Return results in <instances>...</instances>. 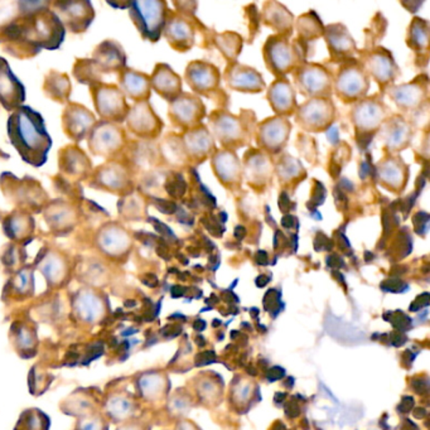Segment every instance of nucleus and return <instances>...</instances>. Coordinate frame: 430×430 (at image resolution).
<instances>
[{
    "label": "nucleus",
    "instance_id": "1",
    "mask_svg": "<svg viewBox=\"0 0 430 430\" xmlns=\"http://www.w3.org/2000/svg\"><path fill=\"white\" fill-rule=\"evenodd\" d=\"M11 144L29 166H43L52 148V138L44 125L43 116L29 106H21L8 117Z\"/></svg>",
    "mask_w": 430,
    "mask_h": 430
},
{
    "label": "nucleus",
    "instance_id": "2",
    "mask_svg": "<svg viewBox=\"0 0 430 430\" xmlns=\"http://www.w3.org/2000/svg\"><path fill=\"white\" fill-rule=\"evenodd\" d=\"M255 127L256 122L251 111L243 110L236 115L227 110H215L209 116V130L221 150L236 152L250 145Z\"/></svg>",
    "mask_w": 430,
    "mask_h": 430
},
{
    "label": "nucleus",
    "instance_id": "3",
    "mask_svg": "<svg viewBox=\"0 0 430 430\" xmlns=\"http://www.w3.org/2000/svg\"><path fill=\"white\" fill-rule=\"evenodd\" d=\"M265 66L276 78H287L289 73L305 61L304 52L299 42L290 37L273 34L268 37L263 47Z\"/></svg>",
    "mask_w": 430,
    "mask_h": 430
},
{
    "label": "nucleus",
    "instance_id": "4",
    "mask_svg": "<svg viewBox=\"0 0 430 430\" xmlns=\"http://www.w3.org/2000/svg\"><path fill=\"white\" fill-rule=\"evenodd\" d=\"M293 88L307 100L332 99L335 73L315 62L304 61L292 73Z\"/></svg>",
    "mask_w": 430,
    "mask_h": 430
},
{
    "label": "nucleus",
    "instance_id": "5",
    "mask_svg": "<svg viewBox=\"0 0 430 430\" xmlns=\"http://www.w3.org/2000/svg\"><path fill=\"white\" fill-rule=\"evenodd\" d=\"M371 80L359 60L351 58L340 63L333 78V94L343 104H356L369 94Z\"/></svg>",
    "mask_w": 430,
    "mask_h": 430
},
{
    "label": "nucleus",
    "instance_id": "6",
    "mask_svg": "<svg viewBox=\"0 0 430 430\" xmlns=\"http://www.w3.org/2000/svg\"><path fill=\"white\" fill-rule=\"evenodd\" d=\"M392 115L385 101L379 95L366 96L353 104L350 111V120L357 138H371L379 132L382 124Z\"/></svg>",
    "mask_w": 430,
    "mask_h": 430
},
{
    "label": "nucleus",
    "instance_id": "7",
    "mask_svg": "<svg viewBox=\"0 0 430 430\" xmlns=\"http://www.w3.org/2000/svg\"><path fill=\"white\" fill-rule=\"evenodd\" d=\"M129 14L134 26L142 37L150 42H157L162 36L168 16L166 1L160 0H138L130 1Z\"/></svg>",
    "mask_w": 430,
    "mask_h": 430
},
{
    "label": "nucleus",
    "instance_id": "8",
    "mask_svg": "<svg viewBox=\"0 0 430 430\" xmlns=\"http://www.w3.org/2000/svg\"><path fill=\"white\" fill-rule=\"evenodd\" d=\"M292 127L289 119L276 115L256 124L254 137L260 152L271 158L280 155L288 145Z\"/></svg>",
    "mask_w": 430,
    "mask_h": 430
},
{
    "label": "nucleus",
    "instance_id": "9",
    "mask_svg": "<svg viewBox=\"0 0 430 430\" xmlns=\"http://www.w3.org/2000/svg\"><path fill=\"white\" fill-rule=\"evenodd\" d=\"M337 109L332 99L307 100L298 106L294 120L303 132H325L336 120Z\"/></svg>",
    "mask_w": 430,
    "mask_h": 430
},
{
    "label": "nucleus",
    "instance_id": "10",
    "mask_svg": "<svg viewBox=\"0 0 430 430\" xmlns=\"http://www.w3.org/2000/svg\"><path fill=\"white\" fill-rule=\"evenodd\" d=\"M91 96L94 99L95 109L103 122L120 124L125 122L130 108L122 90L111 83H98L91 86Z\"/></svg>",
    "mask_w": 430,
    "mask_h": 430
},
{
    "label": "nucleus",
    "instance_id": "11",
    "mask_svg": "<svg viewBox=\"0 0 430 430\" xmlns=\"http://www.w3.org/2000/svg\"><path fill=\"white\" fill-rule=\"evenodd\" d=\"M360 63L365 71L379 85L384 93L389 86L397 83L400 76V68L397 66L392 52L384 47H376L374 50L365 51L360 57Z\"/></svg>",
    "mask_w": 430,
    "mask_h": 430
},
{
    "label": "nucleus",
    "instance_id": "12",
    "mask_svg": "<svg viewBox=\"0 0 430 430\" xmlns=\"http://www.w3.org/2000/svg\"><path fill=\"white\" fill-rule=\"evenodd\" d=\"M384 93H387L389 99L403 114H414L429 104V80L421 75L410 83H394Z\"/></svg>",
    "mask_w": 430,
    "mask_h": 430
},
{
    "label": "nucleus",
    "instance_id": "13",
    "mask_svg": "<svg viewBox=\"0 0 430 430\" xmlns=\"http://www.w3.org/2000/svg\"><path fill=\"white\" fill-rule=\"evenodd\" d=\"M168 117L174 127L183 132L192 130L204 124L207 115L202 99L192 93H182L178 98L168 103Z\"/></svg>",
    "mask_w": 430,
    "mask_h": 430
},
{
    "label": "nucleus",
    "instance_id": "14",
    "mask_svg": "<svg viewBox=\"0 0 430 430\" xmlns=\"http://www.w3.org/2000/svg\"><path fill=\"white\" fill-rule=\"evenodd\" d=\"M221 75L219 67L204 60H194L188 63L184 80L192 94L204 98H214L221 91Z\"/></svg>",
    "mask_w": 430,
    "mask_h": 430
},
{
    "label": "nucleus",
    "instance_id": "15",
    "mask_svg": "<svg viewBox=\"0 0 430 430\" xmlns=\"http://www.w3.org/2000/svg\"><path fill=\"white\" fill-rule=\"evenodd\" d=\"M127 137L124 129L117 127V124L112 122H96L93 130L88 134V148L93 154L111 158L120 154V152L125 148Z\"/></svg>",
    "mask_w": 430,
    "mask_h": 430
},
{
    "label": "nucleus",
    "instance_id": "16",
    "mask_svg": "<svg viewBox=\"0 0 430 430\" xmlns=\"http://www.w3.org/2000/svg\"><path fill=\"white\" fill-rule=\"evenodd\" d=\"M211 159V168L221 186L230 192H237L243 186V162L236 152L217 150Z\"/></svg>",
    "mask_w": 430,
    "mask_h": 430
},
{
    "label": "nucleus",
    "instance_id": "17",
    "mask_svg": "<svg viewBox=\"0 0 430 430\" xmlns=\"http://www.w3.org/2000/svg\"><path fill=\"white\" fill-rule=\"evenodd\" d=\"M127 127L130 132L144 140H153L162 134L164 124L159 116L155 114L150 101L135 103L129 110L127 119Z\"/></svg>",
    "mask_w": 430,
    "mask_h": 430
},
{
    "label": "nucleus",
    "instance_id": "18",
    "mask_svg": "<svg viewBox=\"0 0 430 430\" xmlns=\"http://www.w3.org/2000/svg\"><path fill=\"white\" fill-rule=\"evenodd\" d=\"M381 142L387 154H399L410 147L414 127L408 119L400 114H392L379 130Z\"/></svg>",
    "mask_w": 430,
    "mask_h": 430
},
{
    "label": "nucleus",
    "instance_id": "19",
    "mask_svg": "<svg viewBox=\"0 0 430 430\" xmlns=\"http://www.w3.org/2000/svg\"><path fill=\"white\" fill-rule=\"evenodd\" d=\"M51 9L72 33H83L94 22V6L90 1H56L51 3Z\"/></svg>",
    "mask_w": 430,
    "mask_h": 430
},
{
    "label": "nucleus",
    "instance_id": "20",
    "mask_svg": "<svg viewBox=\"0 0 430 430\" xmlns=\"http://www.w3.org/2000/svg\"><path fill=\"white\" fill-rule=\"evenodd\" d=\"M222 78L227 88L241 94H260L266 90V83L258 70L237 61L227 65Z\"/></svg>",
    "mask_w": 430,
    "mask_h": 430
},
{
    "label": "nucleus",
    "instance_id": "21",
    "mask_svg": "<svg viewBox=\"0 0 430 430\" xmlns=\"http://www.w3.org/2000/svg\"><path fill=\"white\" fill-rule=\"evenodd\" d=\"M91 187L111 194H132V177L127 167L119 162H108L93 174Z\"/></svg>",
    "mask_w": 430,
    "mask_h": 430
},
{
    "label": "nucleus",
    "instance_id": "22",
    "mask_svg": "<svg viewBox=\"0 0 430 430\" xmlns=\"http://www.w3.org/2000/svg\"><path fill=\"white\" fill-rule=\"evenodd\" d=\"M410 168L399 154H387L377 164V181L394 194H402L408 186Z\"/></svg>",
    "mask_w": 430,
    "mask_h": 430
},
{
    "label": "nucleus",
    "instance_id": "23",
    "mask_svg": "<svg viewBox=\"0 0 430 430\" xmlns=\"http://www.w3.org/2000/svg\"><path fill=\"white\" fill-rule=\"evenodd\" d=\"M96 245L101 254L110 259H122L130 253L132 248V238L130 234L119 224L109 222L101 227Z\"/></svg>",
    "mask_w": 430,
    "mask_h": 430
},
{
    "label": "nucleus",
    "instance_id": "24",
    "mask_svg": "<svg viewBox=\"0 0 430 430\" xmlns=\"http://www.w3.org/2000/svg\"><path fill=\"white\" fill-rule=\"evenodd\" d=\"M88 61L96 78L99 80L103 78L104 73L115 72L120 75L127 66V57L122 46L110 39L100 43Z\"/></svg>",
    "mask_w": 430,
    "mask_h": 430
},
{
    "label": "nucleus",
    "instance_id": "25",
    "mask_svg": "<svg viewBox=\"0 0 430 430\" xmlns=\"http://www.w3.org/2000/svg\"><path fill=\"white\" fill-rule=\"evenodd\" d=\"M243 179L255 191L261 192L271 184L274 176V163L269 155L251 150L243 157Z\"/></svg>",
    "mask_w": 430,
    "mask_h": 430
},
{
    "label": "nucleus",
    "instance_id": "26",
    "mask_svg": "<svg viewBox=\"0 0 430 430\" xmlns=\"http://www.w3.org/2000/svg\"><path fill=\"white\" fill-rule=\"evenodd\" d=\"M162 34L177 52H187L194 47L196 41L194 23L189 21V18L173 11H168Z\"/></svg>",
    "mask_w": 430,
    "mask_h": 430
},
{
    "label": "nucleus",
    "instance_id": "27",
    "mask_svg": "<svg viewBox=\"0 0 430 430\" xmlns=\"http://www.w3.org/2000/svg\"><path fill=\"white\" fill-rule=\"evenodd\" d=\"M181 139L188 162L192 164H201L210 159L217 150L215 139L204 124L182 132Z\"/></svg>",
    "mask_w": 430,
    "mask_h": 430
},
{
    "label": "nucleus",
    "instance_id": "28",
    "mask_svg": "<svg viewBox=\"0 0 430 430\" xmlns=\"http://www.w3.org/2000/svg\"><path fill=\"white\" fill-rule=\"evenodd\" d=\"M323 37L328 47L332 62L348 61L357 52V46L350 33L347 27L342 23H333L325 27Z\"/></svg>",
    "mask_w": 430,
    "mask_h": 430
},
{
    "label": "nucleus",
    "instance_id": "29",
    "mask_svg": "<svg viewBox=\"0 0 430 430\" xmlns=\"http://www.w3.org/2000/svg\"><path fill=\"white\" fill-rule=\"evenodd\" d=\"M96 122L91 111L75 103H70L62 115V127L67 137L75 143H80L83 139L88 137Z\"/></svg>",
    "mask_w": 430,
    "mask_h": 430
},
{
    "label": "nucleus",
    "instance_id": "30",
    "mask_svg": "<svg viewBox=\"0 0 430 430\" xmlns=\"http://www.w3.org/2000/svg\"><path fill=\"white\" fill-rule=\"evenodd\" d=\"M266 99L276 116L289 119L298 109L297 91L288 78H276L271 83L266 90Z\"/></svg>",
    "mask_w": 430,
    "mask_h": 430
},
{
    "label": "nucleus",
    "instance_id": "31",
    "mask_svg": "<svg viewBox=\"0 0 430 430\" xmlns=\"http://www.w3.org/2000/svg\"><path fill=\"white\" fill-rule=\"evenodd\" d=\"M26 101V88L13 73L9 63L0 57V104L8 111H14Z\"/></svg>",
    "mask_w": 430,
    "mask_h": 430
},
{
    "label": "nucleus",
    "instance_id": "32",
    "mask_svg": "<svg viewBox=\"0 0 430 430\" xmlns=\"http://www.w3.org/2000/svg\"><path fill=\"white\" fill-rule=\"evenodd\" d=\"M72 308L78 318L83 320V323L95 325L105 315V299L93 289L85 288L76 293V295L73 297Z\"/></svg>",
    "mask_w": 430,
    "mask_h": 430
},
{
    "label": "nucleus",
    "instance_id": "33",
    "mask_svg": "<svg viewBox=\"0 0 430 430\" xmlns=\"http://www.w3.org/2000/svg\"><path fill=\"white\" fill-rule=\"evenodd\" d=\"M150 86L162 99L171 103L182 94V78L166 63H158L150 76Z\"/></svg>",
    "mask_w": 430,
    "mask_h": 430
},
{
    "label": "nucleus",
    "instance_id": "34",
    "mask_svg": "<svg viewBox=\"0 0 430 430\" xmlns=\"http://www.w3.org/2000/svg\"><path fill=\"white\" fill-rule=\"evenodd\" d=\"M119 86L125 98L132 99L134 103L150 101L152 86L150 76L147 73L125 68L119 75Z\"/></svg>",
    "mask_w": 430,
    "mask_h": 430
},
{
    "label": "nucleus",
    "instance_id": "35",
    "mask_svg": "<svg viewBox=\"0 0 430 430\" xmlns=\"http://www.w3.org/2000/svg\"><path fill=\"white\" fill-rule=\"evenodd\" d=\"M37 268L43 274L50 287H60L68 276V263L58 251L48 250L43 254L41 253Z\"/></svg>",
    "mask_w": 430,
    "mask_h": 430
},
{
    "label": "nucleus",
    "instance_id": "36",
    "mask_svg": "<svg viewBox=\"0 0 430 430\" xmlns=\"http://www.w3.org/2000/svg\"><path fill=\"white\" fill-rule=\"evenodd\" d=\"M263 22L271 28L276 34L290 37L294 27V16L288 11L287 6L278 1H266L263 6Z\"/></svg>",
    "mask_w": 430,
    "mask_h": 430
},
{
    "label": "nucleus",
    "instance_id": "37",
    "mask_svg": "<svg viewBox=\"0 0 430 430\" xmlns=\"http://www.w3.org/2000/svg\"><path fill=\"white\" fill-rule=\"evenodd\" d=\"M274 173L281 187L287 191H294L307 177L303 164L289 154H281L278 162L274 163Z\"/></svg>",
    "mask_w": 430,
    "mask_h": 430
},
{
    "label": "nucleus",
    "instance_id": "38",
    "mask_svg": "<svg viewBox=\"0 0 430 430\" xmlns=\"http://www.w3.org/2000/svg\"><path fill=\"white\" fill-rule=\"evenodd\" d=\"M60 166L61 171L72 178H86L91 173V164L83 150L68 147L61 150Z\"/></svg>",
    "mask_w": 430,
    "mask_h": 430
},
{
    "label": "nucleus",
    "instance_id": "39",
    "mask_svg": "<svg viewBox=\"0 0 430 430\" xmlns=\"http://www.w3.org/2000/svg\"><path fill=\"white\" fill-rule=\"evenodd\" d=\"M407 43L409 48L421 55L428 53L429 48V23L423 18H414L408 28Z\"/></svg>",
    "mask_w": 430,
    "mask_h": 430
},
{
    "label": "nucleus",
    "instance_id": "40",
    "mask_svg": "<svg viewBox=\"0 0 430 430\" xmlns=\"http://www.w3.org/2000/svg\"><path fill=\"white\" fill-rule=\"evenodd\" d=\"M160 152L163 155V159L166 160L169 166L182 168L189 163L184 148H183L181 135H177V134L167 135L166 139L160 145Z\"/></svg>",
    "mask_w": 430,
    "mask_h": 430
},
{
    "label": "nucleus",
    "instance_id": "41",
    "mask_svg": "<svg viewBox=\"0 0 430 430\" xmlns=\"http://www.w3.org/2000/svg\"><path fill=\"white\" fill-rule=\"evenodd\" d=\"M295 28L298 31L299 39L304 42H313L315 39L323 37L325 33V26L315 11H308L300 16L295 23Z\"/></svg>",
    "mask_w": 430,
    "mask_h": 430
},
{
    "label": "nucleus",
    "instance_id": "42",
    "mask_svg": "<svg viewBox=\"0 0 430 430\" xmlns=\"http://www.w3.org/2000/svg\"><path fill=\"white\" fill-rule=\"evenodd\" d=\"M44 93L57 103H67L71 94L70 80L60 72H50L44 81Z\"/></svg>",
    "mask_w": 430,
    "mask_h": 430
},
{
    "label": "nucleus",
    "instance_id": "43",
    "mask_svg": "<svg viewBox=\"0 0 430 430\" xmlns=\"http://www.w3.org/2000/svg\"><path fill=\"white\" fill-rule=\"evenodd\" d=\"M34 221L33 217L28 214H16L8 217V220L4 221V230L8 236L13 240H21L26 238L31 232H33Z\"/></svg>",
    "mask_w": 430,
    "mask_h": 430
},
{
    "label": "nucleus",
    "instance_id": "44",
    "mask_svg": "<svg viewBox=\"0 0 430 430\" xmlns=\"http://www.w3.org/2000/svg\"><path fill=\"white\" fill-rule=\"evenodd\" d=\"M215 42L229 63L236 62L237 56L243 50V38L240 34L234 32L217 34Z\"/></svg>",
    "mask_w": 430,
    "mask_h": 430
},
{
    "label": "nucleus",
    "instance_id": "45",
    "mask_svg": "<svg viewBox=\"0 0 430 430\" xmlns=\"http://www.w3.org/2000/svg\"><path fill=\"white\" fill-rule=\"evenodd\" d=\"M51 420L38 409H28L21 414L14 430H50Z\"/></svg>",
    "mask_w": 430,
    "mask_h": 430
},
{
    "label": "nucleus",
    "instance_id": "46",
    "mask_svg": "<svg viewBox=\"0 0 430 430\" xmlns=\"http://www.w3.org/2000/svg\"><path fill=\"white\" fill-rule=\"evenodd\" d=\"M46 219L48 221L51 229H60L65 230L66 227L71 226L68 221L73 220V211L66 204H51L50 210L46 211Z\"/></svg>",
    "mask_w": 430,
    "mask_h": 430
},
{
    "label": "nucleus",
    "instance_id": "47",
    "mask_svg": "<svg viewBox=\"0 0 430 430\" xmlns=\"http://www.w3.org/2000/svg\"><path fill=\"white\" fill-rule=\"evenodd\" d=\"M106 411L111 419H114L115 421L125 419L127 415L132 413V403L127 400V397L114 395L106 403Z\"/></svg>",
    "mask_w": 430,
    "mask_h": 430
},
{
    "label": "nucleus",
    "instance_id": "48",
    "mask_svg": "<svg viewBox=\"0 0 430 430\" xmlns=\"http://www.w3.org/2000/svg\"><path fill=\"white\" fill-rule=\"evenodd\" d=\"M14 341L17 343L18 350H21V356H31L32 351L36 350V341L37 337L34 335L33 330H29L28 327H19L14 333Z\"/></svg>",
    "mask_w": 430,
    "mask_h": 430
},
{
    "label": "nucleus",
    "instance_id": "49",
    "mask_svg": "<svg viewBox=\"0 0 430 430\" xmlns=\"http://www.w3.org/2000/svg\"><path fill=\"white\" fill-rule=\"evenodd\" d=\"M11 288L21 295H26L33 290V271H31L29 268H23L22 271H18L11 280Z\"/></svg>",
    "mask_w": 430,
    "mask_h": 430
},
{
    "label": "nucleus",
    "instance_id": "50",
    "mask_svg": "<svg viewBox=\"0 0 430 430\" xmlns=\"http://www.w3.org/2000/svg\"><path fill=\"white\" fill-rule=\"evenodd\" d=\"M108 424L104 419L98 415L93 416H83L81 419H78L76 429L75 430H108Z\"/></svg>",
    "mask_w": 430,
    "mask_h": 430
},
{
    "label": "nucleus",
    "instance_id": "51",
    "mask_svg": "<svg viewBox=\"0 0 430 430\" xmlns=\"http://www.w3.org/2000/svg\"><path fill=\"white\" fill-rule=\"evenodd\" d=\"M179 184H184V181L179 176H172V178L167 179L166 189L168 194H171L172 197L179 199L184 194V189L179 188Z\"/></svg>",
    "mask_w": 430,
    "mask_h": 430
},
{
    "label": "nucleus",
    "instance_id": "52",
    "mask_svg": "<svg viewBox=\"0 0 430 430\" xmlns=\"http://www.w3.org/2000/svg\"><path fill=\"white\" fill-rule=\"evenodd\" d=\"M284 375V369H280V367H274V369H271V374H269V379L271 381L276 380V379H279L281 376Z\"/></svg>",
    "mask_w": 430,
    "mask_h": 430
}]
</instances>
